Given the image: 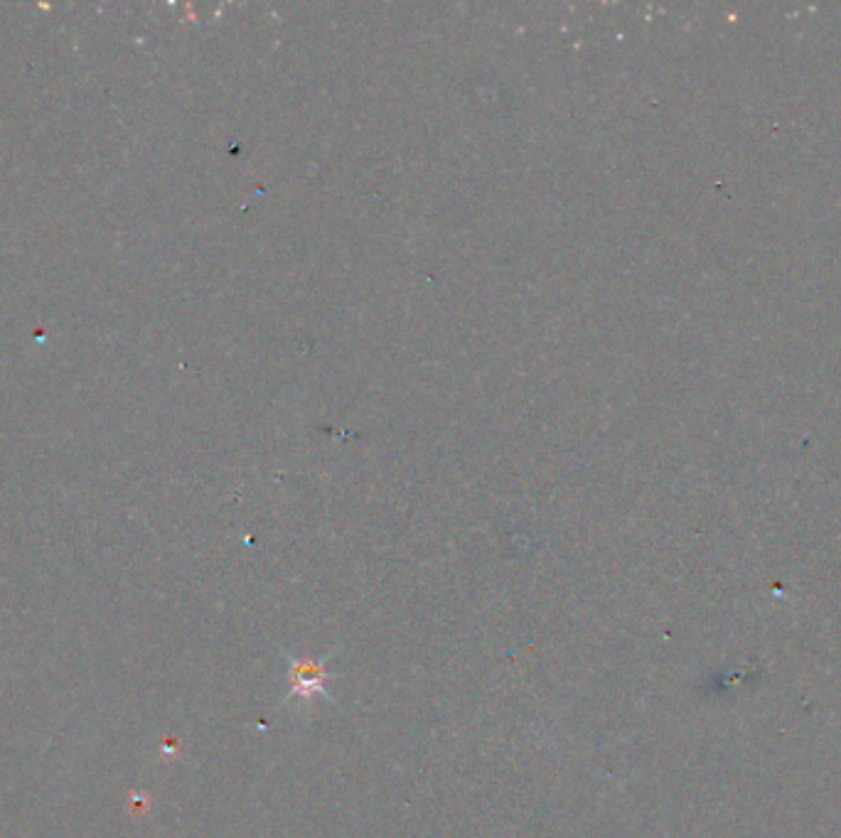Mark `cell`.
<instances>
[{"mask_svg":"<svg viewBox=\"0 0 841 838\" xmlns=\"http://www.w3.org/2000/svg\"><path fill=\"white\" fill-rule=\"evenodd\" d=\"M325 666L310 659H293L291 662V696L298 701H310V696L325 694Z\"/></svg>","mask_w":841,"mask_h":838,"instance_id":"1","label":"cell"}]
</instances>
